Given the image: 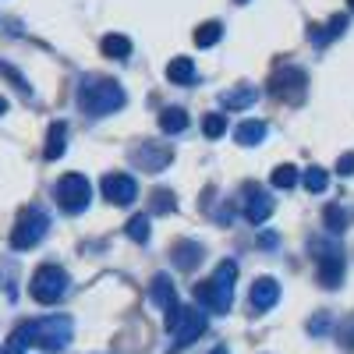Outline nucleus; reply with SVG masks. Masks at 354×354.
<instances>
[{
  "label": "nucleus",
  "mask_w": 354,
  "mask_h": 354,
  "mask_svg": "<svg viewBox=\"0 0 354 354\" xmlns=\"http://www.w3.org/2000/svg\"><path fill=\"white\" fill-rule=\"evenodd\" d=\"M167 78L174 85H188L195 78V64H192V57H174V61L167 64Z\"/></svg>",
  "instance_id": "a211bd4d"
},
{
  "label": "nucleus",
  "mask_w": 354,
  "mask_h": 354,
  "mask_svg": "<svg viewBox=\"0 0 354 354\" xmlns=\"http://www.w3.org/2000/svg\"><path fill=\"white\" fill-rule=\"evenodd\" d=\"M78 106L93 117H106L124 106V88L113 78H85L78 88Z\"/></svg>",
  "instance_id": "f03ea898"
},
{
  "label": "nucleus",
  "mask_w": 354,
  "mask_h": 354,
  "mask_svg": "<svg viewBox=\"0 0 354 354\" xmlns=\"http://www.w3.org/2000/svg\"><path fill=\"white\" fill-rule=\"evenodd\" d=\"M344 28H347V15H333L326 32H330V36H344Z\"/></svg>",
  "instance_id": "7c9ffc66"
},
{
  "label": "nucleus",
  "mask_w": 354,
  "mask_h": 354,
  "mask_svg": "<svg viewBox=\"0 0 354 354\" xmlns=\"http://www.w3.org/2000/svg\"><path fill=\"white\" fill-rule=\"evenodd\" d=\"M71 319L68 315H46V319H36V322H28V344H36L43 351H64L71 344Z\"/></svg>",
  "instance_id": "20e7f679"
},
{
  "label": "nucleus",
  "mask_w": 354,
  "mask_h": 354,
  "mask_svg": "<svg viewBox=\"0 0 354 354\" xmlns=\"http://www.w3.org/2000/svg\"><path fill=\"white\" fill-rule=\"evenodd\" d=\"M340 280H344V255L337 248H326L319 255V283L333 290V287H340Z\"/></svg>",
  "instance_id": "f8f14e48"
},
{
  "label": "nucleus",
  "mask_w": 354,
  "mask_h": 354,
  "mask_svg": "<svg viewBox=\"0 0 354 354\" xmlns=\"http://www.w3.org/2000/svg\"><path fill=\"white\" fill-rule=\"evenodd\" d=\"M255 100H259L255 85H234V88H227V93L220 96V103L227 110H248V106H255Z\"/></svg>",
  "instance_id": "2eb2a0df"
},
{
  "label": "nucleus",
  "mask_w": 354,
  "mask_h": 354,
  "mask_svg": "<svg viewBox=\"0 0 354 354\" xmlns=\"http://www.w3.org/2000/svg\"><path fill=\"white\" fill-rule=\"evenodd\" d=\"M124 230H128V238H131V241L145 245V241H149V216H142V213H138V216H131Z\"/></svg>",
  "instance_id": "5701e85b"
},
{
  "label": "nucleus",
  "mask_w": 354,
  "mask_h": 354,
  "mask_svg": "<svg viewBox=\"0 0 354 354\" xmlns=\"http://www.w3.org/2000/svg\"><path fill=\"white\" fill-rule=\"evenodd\" d=\"M4 110H8V100H4V96H0V113H4Z\"/></svg>",
  "instance_id": "2f4dec72"
},
{
  "label": "nucleus",
  "mask_w": 354,
  "mask_h": 354,
  "mask_svg": "<svg viewBox=\"0 0 354 354\" xmlns=\"http://www.w3.org/2000/svg\"><path fill=\"white\" fill-rule=\"evenodd\" d=\"M305 85H308V75L301 68H280L273 75V93L280 100H290V103H301L305 100Z\"/></svg>",
  "instance_id": "6e6552de"
},
{
  "label": "nucleus",
  "mask_w": 354,
  "mask_h": 354,
  "mask_svg": "<svg viewBox=\"0 0 354 354\" xmlns=\"http://www.w3.org/2000/svg\"><path fill=\"white\" fill-rule=\"evenodd\" d=\"M270 213H273V198H270V192L259 188V185H245V220L259 227V223L270 220Z\"/></svg>",
  "instance_id": "9d476101"
},
{
  "label": "nucleus",
  "mask_w": 354,
  "mask_h": 354,
  "mask_svg": "<svg viewBox=\"0 0 354 354\" xmlns=\"http://www.w3.org/2000/svg\"><path fill=\"white\" fill-rule=\"evenodd\" d=\"M202 131H205V138H220V135L227 131V117H223V113H205Z\"/></svg>",
  "instance_id": "a878e982"
},
{
  "label": "nucleus",
  "mask_w": 354,
  "mask_h": 354,
  "mask_svg": "<svg viewBox=\"0 0 354 354\" xmlns=\"http://www.w3.org/2000/svg\"><path fill=\"white\" fill-rule=\"evenodd\" d=\"M68 283L71 280L61 266H39L32 273V280H28V294H32L39 305H57L68 294Z\"/></svg>",
  "instance_id": "39448f33"
},
{
  "label": "nucleus",
  "mask_w": 354,
  "mask_h": 354,
  "mask_svg": "<svg viewBox=\"0 0 354 354\" xmlns=\"http://www.w3.org/2000/svg\"><path fill=\"white\" fill-rule=\"evenodd\" d=\"M330 330V315L326 312H319L315 319H308V333H326Z\"/></svg>",
  "instance_id": "c85d7f7f"
},
{
  "label": "nucleus",
  "mask_w": 354,
  "mask_h": 354,
  "mask_svg": "<svg viewBox=\"0 0 354 354\" xmlns=\"http://www.w3.org/2000/svg\"><path fill=\"white\" fill-rule=\"evenodd\" d=\"M248 301H252V308H255V312H270V308L280 301V283H277L273 277H259V280L252 283Z\"/></svg>",
  "instance_id": "ddd939ff"
},
{
  "label": "nucleus",
  "mask_w": 354,
  "mask_h": 354,
  "mask_svg": "<svg viewBox=\"0 0 354 354\" xmlns=\"http://www.w3.org/2000/svg\"><path fill=\"white\" fill-rule=\"evenodd\" d=\"M103 53L110 57V61H124V57L131 53V43H128V36H117V32H110V36H103Z\"/></svg>",
  "instance_id": "aec40b11"
},
{
  "label": "nucleus",
  "mask_w": 354,
  "mask_h": 354,
  "mask_svg": "<svg viewBox=\"0 0 354 354\" xmlns=\"http://www.w3.org/2000/svg\"><path fill=\"white\" fill-rule=\"evenodd\" d=\"M46 230H50V220H46V213H39V209H21L18 213V220H15V230H11V248H18V252H28V248H36L43 238H46Z\"/></svg>",
  "instance_id": "423d86ee"
},
{
  "label": "nucleus",
  "mask_w": 354,
  "mask_h": 354,
  "mask_svg": "<svg viewBox=\"0 0 354 354\" xmlns=\"http://www.w3.org/2000/svg\"><path fill=\"white\" fill-rule=\"evenodd\" d=\"M170 259H174V266L181 273H192L195 266L202 262V245L198 241H177L174 248H170Z\"/></svg>",
  "instance_id": "4468645a"
},
{
  "label": "nucleus",
  "mask_w": 354,
  "mask_h": 354,
  "mask_svg": "<svg viewBox=\"0 0 354 354\" xmlns=\"http://www.w3.org/2000/svg\"><path fill=\"white\" fill-rule=\"evenodd\" d=\"M174 205L177 202H174V195L167 188H156L153 192V213H174Z\"/></svg>",
  "instance_id": "cd10ccee"
},
{
  "label": "nucleus",
  "mask_w": 354,
  "mask_h": 354,
  "mask_svg": "<svg viewBox=\"0 0 354 354\" xmlns=\"http://www.w3.org/2000/svg\"><path fill=\"white\" fill-rule=\"evenodd\" d=\"M88 198H93V188H88L85 174H64L57 181V202H61L64 213H82Z\"/></svg>",
  "instance_id": "0eeeda50"
},
{
  "label": "nucleus",
  "mask_w": 354,
  "mask_h": 354,
  "mask_svg": "<svg viewBox=\"0 0 354 354\" xmlns=\"http://www.w3.org/2000/svg\"><path fill=\"white\" fill-rule=\"evenodd\" d=\"M234 277H238V262L223 259V262L216 266L213 280L195 283V301H202L205 308L216 312V315H227V312H230V301H234Z\"/></svg>",
  "instance_id": "f257e3e1"
},
{
  "label": "nucleus",
  "mask_w": 354,
  "mask_h": 354,
  "mask_svg": "<svg viewBox=\"0 0 354 354\" xmlns=\"http://www.w3.org/2000/svg\"><path fill=\"white\" fill-rule=\"evenodd\" d=\"M64 138H68V124L64 121H53L50 131H46V160H61L64 156Z\"/></svg>",
  "instance_id": "f3484780"
},
{
  "label": "nucleus",
  "mask_w": 354,
  "mask_h": 354,
  "mask_svg": "<svg viewBox=\"0 0 354 354\" xmlns=\"http://www.w3.org/2000/svg\"><path fill=\"white\" fill-rule=\"evenodd\" d=\"M213 354H227V347H216V351H213Z\"/></svg>",
  "instance_id": "473e14b6"
},
{
  "label": "nucleus",
  "mask_w": 354,
  "mask_h": 354,
  "mask_svg": "<svg viewBox=\"0 0 354 354\" xmlns=\"http://www.w3.org/2000/svg\"><path fill=\"white\" fill-rule=\"evenodd\" d=\"M149 294H153V301L170 315L174 308H177V294H174V283H170V277L167 273H160V277H153V287H149Z\"/></svg>",
  "instance_id": "dca6fc26"
},
{
  "label": "nucleus",
  "mask_w": 354,
  "mask_h": 354,
  "mask_svg": "<svg viewBox=\"0 0 354 354\" xmlns=\"http://www.w3.org/2000/svg\"><path fill=\"white\" fill-rule=\"evenodd\" d=\"M131 160H135L145 174H160V170L170 163V149H167V145H156V142H142L138 149L131 153Z\"/></svg>",
  "instance_id": "9b49d317"
},
{
  "label": "nucleus",
  "mask_w": 354,
  "mask_h": 354,
  "mask_svg": "<svg viewBox=\"0 0 354 354\" xmlns=\"http://www.w3.org/2000/svg\"><path fill=\"white\" fill-rule=\"evenodd\" d=\"M326 227H330V234H340L347 227V213L340 205H326Z\"/></svg>",
  "instance_id": "bb28decb"
},
{
  "label": "nucleus",
  "mask_w": 354,
  "mask_h": 354,
  "mask_svg": "<svg viewBox=\"0 0 354 354\" xmlns=\"http://www.w3.org/2000/svg\"><path fill=\"white\" fill-rule=\"evenodd\" d=\"M160 128H163L167 135L185 131V128H188V113H185L181 106H167V110L160 113Z\"/></svg>",
  "instance_id": "6ab92c4d"
},
{
  "label": "nucleus",
  "mask_w": 354,
  "mask_h": 354,
  "mask_svg": "<svg viewBox=\"0 0 354 354\" xmlns=\"http://www.w3.org/2000/svg\"><path fill=\"white\" fill-rule=\"evenodd\" d=\"M347 4H351V11H354V0H347Z\"/></svg>",
  "instance_id": "f704fd0d"
},
{
  "label": "nucleus",
  "mask_w": 354,
  "mask_h": 354,
  "mask_svg": "<svg viewBox=\"0 0 354 354\" xmlns=\"http://www.w3.org/2000/svg\"><path fill=\"white\" fill-rule=\"evenodd\" d=\"M0 354H15V351H11V347H4V351H0Z\"/></svg>",
  "instance_id": "72a5a7b5"
},
{
  "label": "nucleus",
  "mask_w": 354,
  "mask_h": 354,
  "mask_svg": "<svg viewBox=\"0 0 354 354\" xmlns=\"http://www.w3.org/2000/svg\"><path fill=\"white\" fill-rule=\"evenodd\" d=\"M326 185H330V174L322 170V167H312V170H305V188L308 192H326Z\"/></svg>",
  "instance_id": "b1692460"
},
{
  "label": "nucleus",
  "mask_w": 354,
  "mask_h": 354,
  "mask_svg": "<svg viewBox=\"0 0 354 354\" xmlns=\"http://www.w3.org/2000/svg\"><path fill=\"white\" fill-rule=\"evenodd\" d=\"M294 185H298V170H294L290 163H283V167H277L273 170V188H294Z\"/></svg>",
  "instance_id": "393cba45"
},
{
  "label": "nucleus",
  "mask_w": 354,
  "mask_h": 354,
  "mask_svg": "<svg viewBox=\"0 0 354 354\" xmlns=\"http://www.w3.org/2000/svg\"><path fill=\"white\" fill-rule=\"evenodd\" d=\"M266 138V124L262 121H245L241 128H238V142L241 145H259Z\"/></svg>",
  "instance_id": "4be33fe9"
},
{
  "label": "nucleus",
  "mask_w": 354,
  "mask_h": 354,
  "mask_svg": "<svg viewBox=\"0 0 354 354\" xmlns=\"http://www.w3.org/2000/svg\"><path fill=\"white\" fill-rule=\"evenodd\" d=\"M337 174H340V177H351V174H354V153H344V156L337 160Z\"/></svg>",
  "instance_id": "c756f323"
},
{
  "label": "nucleus",
  "mask_w": 354,
  "mask_h": 354,
  "mask_svg": "<svg viewBox=\"0 0 354 354\" xmlns=\"http://www.w3.org/2000/svg\"><path fill=\"white\" fill-rule=\"evenodd\" d=\"M167 330H170L167 354H181L188 344H195V340L205 333V312H198V308H181V305H177V308L167 315Z\"/></svg>",
  "instance_id": "7ed1b4c3"
},
{
  "label": "nucleus",
  "mask_w": 354,
  "mask_h": 354,
  "mask_svg": "<svg viewBox=\"0 0 354 354\" xmlns=\"http://www.w3.org/2000/svg\"><path fill=\"white\" fill-rule=\"evenodd\" d=\"M220 36H223V25L220 21H205V25L195 28V46H216Z\"/></svg>",
  "instance_id": "412c9836"
},
{
  "label": "nucleus",
  "mask_w": 354,
  "mask_h": 354,
  "mask_svg": "<svg viewBox=\"0 0 354 354\" xmlns=\"http://www.w3.org/2000/svg\"><path fill=\"white\" fill-rule=\"evenodd\" d=\"M135 195H138V185H135L131 174H106L103 177V198L106 202L128 205V202H135Z\"/></svg>",
  "instance_id": "1a4fd4ad"
}]
</instances>
